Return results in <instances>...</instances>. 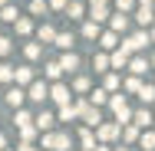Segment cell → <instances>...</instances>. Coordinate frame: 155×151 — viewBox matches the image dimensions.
<instances>
[{"label": "cell", "instance_id": "obj_30", "mask_svg": "<svg viewBox=\"0 0 155 151\" xmlns=\"http://www.w3.org/2000/svg\"><path fill=\"white\" fill-rule=\"evenodd\" d=\"M122 89H125V92H139V89H142V76H132V79H125V82H122Z\"/></svg>", "mask_w": 155, "mask_h": 151}, {"label": "cell", "instance_id": "obj_27", "mask_svg": "<svg viewBox=\"0 0 155 151\" xmlns=\"http://www.w3.org/2000/svg\"><path fill=\"white\" fill-rule=\"evenodd\" d=\"M83 36H86V39H96V36H99V23L86 20V23H83Z\"/></svg>", "mask_w": 155, "mask_h": 151}, {"label": "cell", "instance_id": "obj_28", "mask_svg": "<svg viewBox=\"0 0 155 151\" xmlns=\"http://www.w3.org/2000/svg\"><path fill=\"white\" fill-rule=\"evenodd\" d=\"M139 99H142L145 105H152L155 102V86H142V89H139Z\"/></svg>", "mask_w": 155, "mask_h": 151}, {"label": "cell", "instance_id": "obj_25", "mask_svg": "<svg viewBox=\"0 0 155 151\" xmlns=\"http://www.w3.org/2000/svg\"><path fill=\"white\" fill-rule=\"evenodd\" d=\"M53 43H56L60 49H66V53H69V46H73V33H56V39H53Z\"/></svg>", "mask_w": 155, "mask_h": 151}, {"label": "cell", "instance_id": "obj_26", "mask_svg": "<svg viewBox=\"0 0 155 151\" xmlns=\"http://www.w3.org/2000/svg\"><path fill=\"white\" fill-rule=\"evenodd\" d=\"M139 145L145 151H155V131H145V135H139Z\"/></svg>", "mask_w": 155, "mask_h": 151}, {"label": "cell", "instance_id": "obj_11", "mask_svg": "<svg viewBox=\"0 0 155 151\" xmlns=\"http://www.w3.org/2000/svg\"><path fill=\"white\" fill-rule=\"evenodd\" d=\"M79 118V112H76V105L69 102V105H60V112H56V121H76Z\"/></svg>", "mask_w": 155, "mask_h": 151}, {"label": "cell", "instance_id": "obj_41", "mask_svg": "<svg viewBox=\"0 0 155 151\" xmlns=\"http://www.w3.org/2000/svg\"><path fill=\"white\" fill-rule=\"evenodd\" d=\"M30 121H33V118L27 115V112H17V125H20V128H23V125H30Z\"/></svg>", "mask_w": 155, "mask_h": 151}, {"label": "cell", "instance_id": "obj_29", "mask_svg": "<svg viewBox=\"0 0 155 151\" xmlns=\"http://www.w3.org/2000/svg\"><path fill=\"white\" fill-rule=\"evenodd\" d=\"M60 76H63V66H60V62H46V79H53V82H56Z\"/></svg>", "mask_w": 155, "mask_h": 151}, {"label": "cell", "instance_id": "obj_48", "mask_svg": "<svg viewBox=\"0 0 155 151\" xmlns=\"http://www.w3.org/2000/svg\"><path fill=\"white\" fill-rule=\"evenodd\" d=\"M116 151H129V148H125V145H119V148H116Z\"/></svg>", "mask_w": 155, "mask_h": 151}, {"label": "cell", "instance_id": "obj_18", "mask_svg": "<svg viewBox=\"0 0 155 151\" xmlns=\"http://www.w3.org/2000/svg\"><path fill=\"white\" fill-rule=\"evenodd\" d=\"M99 46H102V49H116V46H119V33H102V36H99Z\"/></svg>", "mask_w": 155, "mask_h": 151}, {"label": "cell", "instance_id": "obj_49", "mask_svg": "<svg viewBox=\"0 0 155 151\" xmlns=\"http://www.w3.org/2000/svg\"><path fill=\"white\" fill-rule=\"evenodd\" d=\"M3 145H7V141H3V138H0V148H3Z\"/></svg>", "mask_w": 155, "mask_h": 151}, {"label": "cell", "instance_id": "obj_39", "mask_svg": "<svg viewBox=\"0 0 155 151\" xmlns=\"http://www.w3.org/2000/svg\"><path fill=\"white\" fill-rule=\"evenodd\" d=\"M89 89V76H79V79H76V92H86Z\"/></svg>", "mask_w": 155, "mask_h": 151}, {"label": "cell", "instance_id": "obj_14", "mask_svg": "<svg viewBox=\"0 0 155 151\" xmlns=\"http://www.w3.org/2000/svg\"><path fill=\"white\" fill-rule=\"evenodd\" d=\"M129 69H132V76H145L149 72V59L145 56H135V59H129Z\"/></svg>", "mask_w": 155, "mask_h": 151}, {"label": "cell", "instance_id": "obj_44", "mask_svg": "<svg viewBox=\"0 0 155 151\" xmlns=\"http://www.w3.org/2000/svg\"><path fill=\"white\" fill-rule=\"evenodd\" d=\"M20 151H36V148H33L30 141H23V145H20Z\"/></svg>", "mask_w": 155, "mask_h": 151}, {"label": "cell", "instance_id": "obj_37", "mask_svg": "<svg viewBox=\"0 0 155 151\" xmlns=\"http://www.w3.org/2000/svg\"><path fill=\"white\" fill-rule=\"evenodd\" d=\"M116 7H119V13H129V10H135V0H116Z\"/></svg>", "mask_w": 155, "mask_h": 151}, {"label": "cell", "instance_id": "obj_1", "mask_svg": "<svg viewBox=\"0 0 155 151\" xmlns=\"http://www.w3.org/2000/svg\"><path fill=\"white\" fill-rule=\"evenodd\" d=\"M109 109H112V115H116V125H119V128L132 121V109H129L125 95H109Z\"/></svg>", "mask_w": 155, "mask_h": 151}, {"label": "cell", "instance_id": "obj_43", "mask_svg": "<svg viewBox=\"0 0 155 151\" xmlns=\"http://www.w3.org/2000/svg\"><path fill=\"white\" fill-rule=\"evenodd\" d=\"M66 3H69V0H50V7H56V10H63Z\"/></svg>", "mask_w": 155, "mask_h": 151}, {"label": "cell", "instance_id": "obj_35", "mask_svg": "<svg viewBox=\"0 0 155 151\" xmlns=\"http://www.w3.org/2000/svg\"><path fill=\"white\" fill-rule=\"evenodd\" d=\"M0 20L13 23V20H17V10H13V7H0Z\"/></svg>", "mask_w": 155, "mask_h": 151}, {"label": "cell", "instance_id": "obj_20", "mask_svg": "<svg viewBox=\"0 0 155 151\" xmlns=\"http://www.w3.org/2000/svg\"><path fill=\"white\" fill-rule=\"evenodd\" d=\"M13 79H17V86H30L33 82V69H13Z\"/></svg>", "mask_w": 155, "mask_h": 151}, {"label": "cell", "instance_id": "obj_16", "mask_svg": "<svg viewBox=\"0 0 155 151\" xmlns=\"http://www.w3.org/2000/svg\"><path fill=\"white\" fill-rule=\"evenodd\" d=\"M109 27H112V33H122L125 27H129V13H116V17H109Z\"/></svg>", "mask_w": 155, "mask_h": 151}, {"label": "cell", "instance_id": "obj_12", "mask_svg": "<svg viewBox=\"0 0 155 151\" xmlns=\"http://www.w3.org/2000/svg\"><path fill=\"white\" fill-rule=\"evenodd\" d=\"M119 131H122V141H125V145H135V141H139V135H142V131H139L132 121H129V125H122Z\"/></svg>", "mask_w": 155, "mask_h": 151}, {"label": "cell", "instance_id": "obj_5", "mask_svg": "<svg viewBox=\"0 0 155 151\" xmlns=\"http://www.w3.org/2000/svg\"><path fill=\"white\" fill-rule=\"evenodd\" d=\"M149 43H152V39H149V33H145V30H139V33H132V36L122 43V49H125V53H135V49H145Z\"/></svg>", "mask_w": 155, "mask_h": 151}, {"label": "cell", "instance_id": "obj_46", "mask_svg": "<svg viewBox=\"0 0 155 151\" xmlns=\"http://www.w3.org/2000/svg\"><path fill=\"white\" fill-rule=\"evenodd\" d=\"M96 151H109V148H106V145H96Z\"/></svg>", "mask_w": 155, "mask_h": 151}, {"label": "cell", "instance_id": "obj_50", "mask_svg": "<svg viewBox=\"0 0 155 151\" xmlns=\"http://www.w3.org/2000/svg\"><path fill=\"white\" fill-rule=\"evenodd\" d=\"M0 7H7V0H0Z\"/></svg>", "mask_w": 155, "mask_h": 151}, {"label": "cell", "instance_id": "obj_47", "mask_svg": "<svg viewBox=\"0 0 155 151\" xmlns=\"http://www.w3.org/2000/svg\"><path fill=\"white\" fill-rule=\"evenodd\" d=\"M89 3H109V0H89Z\"/></svg>", "mask_w": 155, "mask_h": 151}, {"label": "cell", "instance_id": "obj_10", "mask_svg": "<svg viewBox=\"0 0 155 151\" xmlns=\"http://www.w3.org/2000/svg\"><path fill=\"white\" fill-rule=\"evenodd\" d=\"M33 121H36V128H40V131H50V128L56 125V115H53V112H40Z\"/></svg>", "mask_w": 155, "mask_h": 151}, {"label": "cell", "instance_id": "obj_9", "mask_svg": "<svg viewBox=\"0 0 155 151\" xmlns=\"http://www.w3.org/2000/svg\"><path fill=\"white\" fill-rule=\"evenodd\" d=\"M135 20H139V27H152L155 10H152V7H135Z\"/></svg>", "mask_w": 155, "mask_h": 151}, {"label": "cell", "instance_id": "obj_6", "mask_svg": "<svg viewBox=\"0 0 155 151\" xmlns=\"http://www.w3.org/2000/svg\"><path fill=\"white\" fill-rule=\"evenodd\" d=\"M50 99H53L56 105H69V99H73V95H69V86H63V82H56V86L50 89Z\"/></svg>", "mask_w": 155, "mask_h": 151}, {"label": "cell", "instance_id": "obj_32", "mask_svg": "<svg viewBox=\"0 0 155 151\" xmlns=\"http://www.w3.org/2000/svg\"><path fill=\"white\" fill-rule=\"evenodd\" d=\"M119 86H122V79H119L116 72H109V76H106V92H116Z\"/></svg>", "mask_w": 155, "mask_h": 151}, {"label": "cell", "instance_id": "obj_7", "mask_svg": "<svg viewBox=\"0 0 155 151\" xmlns=\"http://www.w3.org/2000/svg\"><path fill=\"white\" fill-rule=\"evenodd\" d=\"M27 99L46 102V99H50V86H46V82H30V95H27Z\"/></svg>", "mask_w": 155, "mask_h": 151}, {"label": "cell", "instance_id": "obj_15", "mask_svg": "<svg viewBox=\"0 0 155 151\" xmlns=\"http://www.w3.org/2000/svg\"><path fill=\"white\" fill-rule=\"evenodd\" d=\"M132 125H135V128H149V125H152V112H149V109H139V112L132 115Z\"/></svg>", "mask_w": 155, "mask_h": 151}, {"label": "cell", "instance_id": "obj_40", "mask_svg": "<svg viewBox=\"0 0 155 151\" xmlns=\"http://www.w3.org/2000/svg\"><path fill=\"white\" fill-rule=\"evenodd\" d=\"M27 56H30V59L40 56V43H30V46H27Z\"/></svg>", "mask_w": 155, "mask_h": 151}, {"label": "cell", "instance_id": "obj_31", "mask_svg": "<svg viewBox=\"0 0 155 151\" xmlns=\"http://www.w3.org/2000/svg\"><path fill=\"white\" fill-rule=\"evenodd\" d=\"M93 69H96V72H109V56H102V53H99V56L93 59Z\"/></svg>", "mask_w": 155, "mask_h": 151}, {"label": "cell", "instance_id": "obj_3", "mask_svg": "<svg viewBox=\"0 0 155 151\" xmlns=\"http://www.w3.org/2000/svg\"><path fill=\"white\" fill-rule=\"evenodd\" d=\"M43 148H50V151H69V135H66V131H46V135H43Z\"/></svg>", "mask_w": 155, "mask_h": 151}, {"label": "cell", "instance_id": "obj_42", "mask_svg": "<svg viewBox=\"0 0 155 151\" xmlns=\"http://www.w3.org/2000/svg\"><path fill=\"white\" fill-rule=\"evenodd\" d=\"M10 53V39H0V56H7Z\"/></svg>", "mask_w": 155, "mask_h": 151}, {"label": "cell", "instance_id": "obj_36", "mask_svg": "<svg viewBox=\"0 0 155 151\" xmlns=\"http://www.w3.org/2000/svg\"><path fill=\"white\" fill-rule=\"evenodd\" d=\"M20 131H23V141H33V138H36V131H40V128H36V125H23V128H20Z\"/></svg>", "mask_w": 155, "mask_h": 151}, {"label": "cell", "instance_id": "obj_23", "mask_svg": "<svg viewBox=\"0 0 155 151\" xmlns=\"http://www.w3.org/2000/svg\"><path fill=\"white\" fill-rule=\"evenodd\" d=\"M83 13H86V7H83V3H76V0H73V3H66V17H73V20H79Z\"/></svg>", "mask_w": 155, "mask_h": 151}, {"label": "cell", "instance_id": "obj_4", "mask_svg": "<svg viewBox=\"0 0 155 151\" xmlns=\"http://www.w3.org/2000/svg\"><path fill=\"white\" fill-rule=\"evenodd\" d=\"M96 138H99L102 145L116 141V138H119V125H116V121H99V125H96Z\"/></svg>", "mask_w": 155, "mask_h": 151}, {"label": "cell", "instance_id": "obj_21", "mask_svg": "<svg viewBox=\"0 0 155 151\" xmlns=\"http://www.w3.org/2000/svg\"><path fill=\"white\" fill-rule=\"evenodd\" d=\"M23 99H27V95H23V89H20V86H17V89H10V92H7V102H10L13 109H17V105H23Z\"/></svg>", "mask_w": 155, "mask_h": 151}, {"label": "cell", "instance_id": "obj_34", "mask_svg": "<svg viewBox=\"0 0 155 151\" xmlns=\"http://www.w3.org/2000/svg\"><path fill=\"white\" fill-rule=\"evenodd\" d=\"M13 23H17V33H30V30H33V23L27 20V17H17Z\"/></svg>", "mask_w": 155, "mask_h": 151}, {"label": "cell", "instance_id": "obj_33", "mask_svg": "<svg viewBox=\"0 0 155 151\" xmlns=\"http://www.w3.org/2000/svg\"><path fill=\"white\" fill-rule=\"evenodd\" d=\"M46 10H50L46 0H33V3H30V13H33V17H40V13H46Z\"/></svg>", "mask_w": 155, "mask_h": 151}, {"label": "cell", "instance_id": "obj_19", "mask_svg": "<svg viewBox=\"0 0 155 151\" xmlns=\"http://www.w3.org/2000/svg\"><path fill=\"white\" fill-rule=\"evenodd\" d=\"M60 66H63V72H73V69H79V56L76 53H66L60 59Z\"/></svg>", "mask_w": 155, "mask_h": 151}, {"label": "cell", "instance_id": "obj_38", "mask_svg": "<svg viewBox=\"0 0 155 151\" xmlns=\"http://www.w3.org/2000/svg\"><path fill=\"white\" fill-rule=\"evenodd\" d=\"M0 79L3 82H13V66H0Z\"/></svg>", "mask_w": 155, "mask_h": 151}, {"label": "cell", "instance_id": "obj_13", "mask_svg": "<svg viewBox=\"0 0 155 151\" xmlns=\"http://www.w3.org/2000/svg\"><path fill=\"white\" fill-rule=\"evenodd\" d=\"M89 17H93V23H102V20H109V3H93Z\"/></svg>", "mask_w": 155, "mask_h": 151}, {"label": "cell", "instance_id": "obj_17", "mask_svg": "<svg viewBox=\"0 0 155 151\" xmlns=\"http://www.w3.org/2000/svg\"><path fill=\"white\" fill-rule=\"evenodd\" d=\"M79 141H83V151H96V135H93V128H83V131H79Z\"/></svg>", "mask_w": 155, "mask_h": 151}, {"label": "cell", "instance_id": "obj_2", "mask_svg": "<svg viewBox=\"0 0 155 151\" xmlns=\"http://www.w3.org/2000/svg\"><path fill=\"white\" fill-rule=\"evenodd\" d=\"M76 112H79V118L86 121V128H96V125L102 121L99 109H96V105H89V99H79V102H76Z\"/></svg>", "mask_w": 155, "mask_h": 151}, {"label": "cell", "instance_id": "obj_51", "mask_svg": "<svg viewBox=\"0 0 155 151\" xmlns=\"http://www.w3.org/2000/svg\"><path fill=\"white\" fill-rule=\"evenodd\" d=\"M152 66H155V56H152Z\"/></svg>", "mask_w": 155, "mask_h": 151}, {"label": "cell", "instance_id": "obj_8", "mask_svg": "<svg viewBox=\"0 0 155 151\" xmlns=\"http://www.w3.org/2000/svg\"><path fill=\"white\" fill-rule=\"evenodd\" d=\"M125 66H129V53L122 46H116V53L109 56V69H125Z\"/></svg>", "mask_w": 155, "mask_h": 151}, {"label": "cell", "instance_id": "obj_22", "mask_svg": "<svg viewBox=\"0 0 155 151\" xmlns=\"http://www.w3.org/2000/svg\"><path fill=\"white\" fill-rule=\"evenodd\" d=\"M106 102H109V92H106V89H96L93 95H89V105H96V109L106 105Z\"/></svg>", "mask_w": 155, "mask_h": 151}, {"label": "cell", "instance_id": "obj_45", "mask_svg": "<svg viewBox=\"0 0 155 151\" xmlns=\"http://www.w3.org/2000/svg\"><path fill=\"white\" fill-rule=\"evenodd\" d=\"M155 0H139V7H152Z\"/></svg>", "mask_w": 155, "mask_h": 151}, {"label": "cell", "instance_id": "obj_24", "mask_svg": "<svg viewBox=\"0 0 155 151\" xmlns=\"http://www.w3.org/2000/svg\"><path fill=\"white\" fill-rule=\"evenodd\" d=\"M53 39H56V30H53L50 23H43V27H40V43H53Z\"/></svg>", "mask_w": 155, "mask_h": 151}]
</instances>
